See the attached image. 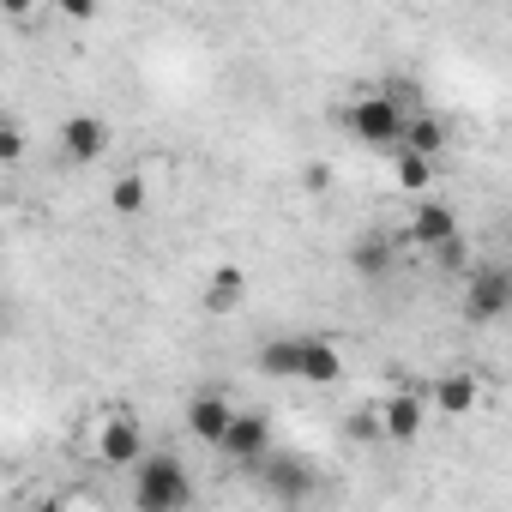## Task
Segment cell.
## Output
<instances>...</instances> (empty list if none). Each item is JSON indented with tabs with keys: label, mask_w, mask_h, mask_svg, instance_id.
<instances>
[{
	"label": "cell",
	"mask_w": 512,
	"mask_h": 512,
	"mask_svg": "<svg viewBox=\"0 0 512 512\" xmlns=\"http://www.w3.org/2000/svg\"><path fill=\"white\" fill-rule=\"evenodd\" d=\"M368 151H386V157H398L404 151V133H410V115H404V97L386 85V91H362L344 115H338Z\"/></svg>",
	"instance_id": "cell-1"
},
{
	"label": "cell",
	"mask_w": 512,
	"mask_h": 512,
	"mask_svg": "<svg viewBox=\"0 0 512 512\" xmlns=\"http://www.w3.org/2000/svg\"><path fill=\"white\" fill-rule=\"evenodd\" d=\"M133 506L139 512H187L193 506V476L181 464V452H151L139 470H133Z\"/></svg>",
	"instance_id": "cell-2"
},
{
	"label": "cell",
	"mask_w": 512,
	"mask_h": 512,
	"mask_svg": "<svg viewBox=\"0 0 512 512\" xmlns=\"http://www.w3.org/2000/svg\"><path fill=\"white\" fill-rule=\"evenodd\" d=\"M512 314V266L476 260V272L464 278V320L470 326H494Z\"/></svg>",
	"instance_id": "cell-3"
},
{
	"label": "cell",
	"mask_w": 512,
	"mask_h": 512,
	"mask_svg": "<svg viewBox=\"0 0 512 512\" xmlns=\"http://www.w3.org/2000/svg\"><path fill=\"white\" fill-rule=\"evenodd\" d=\"M97 458H103L109 470H139V464L151 458L139 416H127V410H109V416L97 422Z\"/></svg>",
	"instance_id": "cell-4"
},
{
	"label": "cell",
	"mask_w": 512,
	"mask_h": 512,
	"mask_svg": "<svg viewBox=\"0 0 512 512\" xmlns=\"http://www.w3.org/2000/svg\"><path fill=\"white\" fill-rule=\"evenodd\" d=\"M253 476L266 482V494H272L278 506H302V500L314 494V470H308V458H296V452H272Z\"/></svg>",
	"instance_id": "cell-5"
},
{
	"label": "cell",
	"mask_w": 512,
	"mask_h": 512,
	"mask_svg": "<svg viewBox=\"0 0 512 512\" xmlns=\"http://www.w3.org/2000/svg\"><path fill=\"white\" fill-rule=\"evenodd\" d=\"M235 404L223 398V392H193L187 398V434L199 440V446H223L229 440V428H235Z\"/></svg>",
	"instance_id": "cell-6"
},
{
	"label": "cell",
	"mask_w": 512,
	"mask_h": 512,
	"mask_svg": "<svg viewBox=\"0 0 512 512\" xmlns=\"http://www.w3.org/2000/svg\"><path fill=\"white\" fill-rule=\"evenodd\" d=\"M223 452H229L241 470H260V464L272 458V416L241 410V416H235V428H229V440H223Z\"/></svg>",
	"instance_id": "cell-7"
},
{
	"label": "cell",
	"mask_w": 512,
	"mask_h": 512,
	"mask_svg": "<svg viewBox=\"0 0 512 512\" xmlns=\"http://www.w3.org/2000/svg\"><path fill=\"white\" fill-rule=\"evenodd\" d=\"M55 145H61L73 163H97V157L109 151V121H103V115H67L61 133H55Z\"/></svg>",
	"instance_id": "cell-8"
},
{
	"label": "cell",
	"mask_w": 512,
	"mask_h": 512,
	"mask_svg": "<svg viewBox=\"0 0 512 512\" xmlns=\"http://www.w3.org/2000/svg\"><path fill=\"white\" fill-rule=\"evenodd\" d=\"M380 422H386V440L410 446V440L422 434V422H428V398H422V392H392V398L380 404Z\"/></svg>",
	"instance_id": "cell-9"
},
{
	"label": "cell",
	"mask_w": 512,
	"mask_h": 512,
	"mask_svg": "<svg viewBox=\"0 0 512 512\" xmlns=\"http://www.w3.org/2000/svg\"><path fill=\"white\" fill-rule=\"evenodd\" d=\"M410 241H416V247H428V253H440L446 241H458V217H452L440 199H422V205H416V217H410Z\"/></svg>",
	"instance_id": "cell-10"
},
{
	"label": "cell",
	"mask_w": 512,
	"mask_h": 512,
	"mask_svg": "<svg viewBox=\"0 0 512 512\" xmlns=\"http://www.w3.org/2000/svg\"><path fill=\"white\" fill-rule=\"evenodd\" d=\"M476 404H482V380L470 368H452V374L434 380V410L440 416H470Z\"/></svg>",
	"instance_id": "cell-11"
},
{
	"label": "cell",
	"mask_w": 512,
	"mask_h": 512,
	"mask_svg": "<svg viewBox=\"0 0 512 512\" xmlns=\"http://www.w3.org/2000/svg\"><path fill=\"white\" fill-rule=\"evenodd\" d=\"M344 380V350L326 332H308V356H302V386H338Z\"/></svg>",
	"instance_id": "cell-12"
},
{
	"label": "cell",
	"mask_w": 512,
	"mask_h": 512,
	"mask_svg": "<svg viewBox=\"0 0 512 512\" xmlns=\"http://www.w3.org/2000/svg\"><path fill=\"white\" fill-rule=\"evenodd\" d=\"M302 356H308V332L302 338H266L260 344V374L266 380H302Z\"/></svg>",
	"instance_id": "cell-13"
},
{
	"label": "cell",
	"mask_w": 512,
	"mask_h": 512,
	"mask_svg": "<svg viewBox=\"0 0 512 512\" xmlns=\"http://www.w3.org/2000/svg\"><path fill=\"white\" fill-rule=\"evenodd\" d=\"M241 302H247V272L241 266H217L211 284H205V308L211 314H235Z\"/></svg>",
	"instance_id": "cell-14"
},
{
	"label": "cell",
	"mask_w": 512,
	"mask_h": 512,
	"mask_svg": "<svg viewBox=\"0 0 512 512\" xmlns=\"http://www.w3.org/2000/svg\"><path fill=\"white\" fill-rule=\"evenodd\" d=\"M392 260H398V247H392L386 235H362V241L350 247V266H356L368 284H374V278H386V272H392Z\"/></svg>",
	"instance_id": "cell-15"
},
{
	"label": "cell",
	"mask_w": 512,
	"mask_h": 512,
	"mask_svg": "<svg viewBox=\"0 0 512 512\" xmlns=\"http://www.w3.org/2000/svg\"><path fill=\"white\" fill-rule=\"evenodd\" d=\"M404 151H416V157H440L446 151V121L440 115H410V133H404Z\"/></svg>",
	"instance_id": "cell-16"
},
{
	"label": "cell",
	"mask_w": 512,
	"mask_h": 512,
	"mask_svg": "<svg viewBox=\"0 0 512 512\" xmlns=\"http://www.w3.org/2000/svg\"><path fill=\"white\" fill-rule=\"evenodd\" d=\"M392 175H398L404 193H428V187H434V163L416 157V151H398V157H392Z\"/></svg>",
	"instance_id": "cell-17"
},
{
	"label": "cell",
	"mask_w": 512,
	"mask_h": 512,
	"mask_svg": "<svg viewBox=\"0 0 512 512\" xmlns=\"http://www.w3.org/2000/svg\"><path fill=\"white\" fill-rule=\"evenodd\" d=\"M109 205H115L121 217L145 211V175H115V187H109Z\"/></svg>",
	"instance_id": "cell-18"
},
{
	"label": "cell",
	"mask_w": 512,
	"mask_h": 512,
	"mask_svg": "<svg viewBox=\"0 0 512 512\" xmlns=\"http://www.w3.org/2000/svg\"><path fill=\"white\" fill-rule=\"evenodd\" d=\"M344 434H350L356 446H374V440H386V422H380V404H368V410H356V416L344 422Z\"/></svg>",
	"instance_id": "cell-19"
},
{
	"label": "cell",
	"mask_w": 512,
	"mask_h": 512,
	"mask_svg": "<svg viewBox=\"0 0 512 512\" xmlns=\"http://www.w3.org/2000/svg\"><path fill=\"white\" fill-rule=\"evenodd\" d=\"M434 260H440V266H446V272H464V278H470V272H476V266H470V247H464V235H458V241H446V247H440V253H434Z\"/></svg>",
	"instance_id": "cell-20"
},
{
	"label": "cell",
	"mask_w": 512,
	"mask_h": 512,
	"mask_svg": "<svg viewBox=\"0 0 512 512\" xmlns=\"http://www.w3.org/2000/svg\"><path fill=\"white\" fill-rule=\"evenodd\" d=\"M0 157H7V163H19V157H25V133H19L13 121L0 127Z\"/></svg>",
	"instance_id": "cell-21"
},
{
	"label": "cell",
	"mask_w": 512,
	"mask_h": 512,
	"mask_svg": "<svg viewBox=\"0 0 512 512\" xmlns=\"http://www.w3.org/2000/svg\"><path fill=\"white\" fill-rule=\"evenodd\" d=\"M308 187L326 193V187H332V169H326V163H308Z\"/></svg>",
	"instance_id": "cell-22"
},
{
	"label": "cell",
	"mask_w": 512,
	"mask_h": 512,
	"mask_svg": "<svg viewBox=\"0 0 512 512\" xmlns=\"http://www.w3.org/2000/svg\"><path fill=\"white\" fill-rule=\"evenodd\" d=\"M31 512H73V506H61V500H37Z\"/></svg>",
	"instance_id": "cell-23"
}]
</instances>
